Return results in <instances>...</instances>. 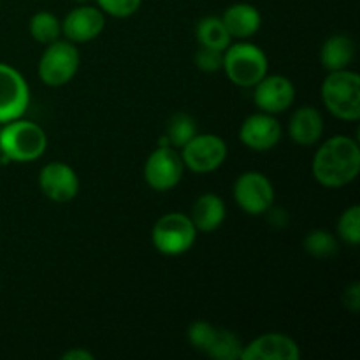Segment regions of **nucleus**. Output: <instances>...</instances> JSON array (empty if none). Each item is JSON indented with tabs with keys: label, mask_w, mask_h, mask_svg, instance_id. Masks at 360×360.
<instances>
[{
	"label": "nucleus",
	"mask_w": 360,
	"mask_h": 360,
	"mask_svg": "<svg viewBox=\"0 0 360 360\" xmlns=\"http://www.w3.org/2000/svg\"><path fill=\"white\" fill-rule=\"evenodd\" d=\"M313 178L326 188H341L354 181L360 172V148L348 136L327 139L313 157Z\"/></svg>",
	"instance_id": "obj_1"
},
{
	"label": "nucleus",
	"mask_w": 360,
	"mask_h": 360,
	"mask_svg": "<svg viewBox=\"0 0 360 360\" xmlns=\"http://www.w3.org/2000/svg\"><path fill=\"white\" fill-rule=\"evenodd\" d=\"M48 146L46 132L34 122L13 120L0 129V151L9 162H34Z\"/></svg>",
	"instance_id": "obj_2"
},
{
	"label": "nucleus",
	"mask_w": 360,
	"mask_h": 360,
	"mask_svg": "<svg viewBox=\"0 0 360 360\" xmlns=\"http://www.w3.org/2000/svg\"><path fill=\"white\" fill-rule=\"evenodd\" d=\"M322 101L327 111L345 122L360 118V76L350 69L333 70L323 79Z\"/></svg>",
	"instance_id": "obj_3"
},
{
	"label": "nucleus",
	"mask_w": 360,
	"mask_h": 360,
	"mask_svg": "<svg viewBox=\"0 0 360 360\" xmlns=\"http://www.w3.org/2000/svg\"><path fill=\"white\" fill-rule=\"evenodd\" d=\"M267 56L252 42H236L224 51V65L229 79L241 88H252L267 74Z\"/></svg>",
	"instance_id": "obj_4"
},
{
	"label": "nucleus",
	"mask_w": 360,
	"mask_h": 360,
	"mask_svg": "<svg viewBox=\"0 0 360 360\" xmlns=\"http://www.w3.org/2000/svg\"><path fill=\"white\" fill-rule=\"evenodd\" d=\"M197 238L188 214L167 213L158 218L151 231V243L158 253L167 257H178L188 252Z\"/></svg>",
	"instance_id": "obj_5"
},
{
	"label": "nucleus",
	"mask_w": 360,
	"mask_h": 360,
	"mask_svg": "<svg viewBox=\"0 0 360 360\" xmlns=\"http://www.w3.org/2000/svg\"><path fill=\"white\" fill-rule=\"evenodd\" d=\"M81 56L76 44L70 41H55L48 44L39 60V77L48 86H63L69 83L79 70Z\"/></svg>",
	"instance_id": "obj_6"
},
{
	"label": "nucleus",
	"mask_w": 360,
	"mask_h": 360,
	"mask_svg": "<svg viewBox=\"0 0 360 360\" xmlns=\"http://www.w3.org/2000/svg\"><path fill=\"white\" fill-rule=\"evenodd\" d=\"M181 160L185 167L197 174L213 172L227 158V144L214 134H195L181 148Z\"/></svg>",
	"instance_id": "obj_7"
},
{
	"label": "nucleus",
	"mask_w": 360,
	"mask_h": 360,
	"mask_svg": "<svg viewBox=\"0 0 360 360\" xmlns=\"http://www.w3.org/2000/svg\"><path fill=\"white\" fill-rule=\"evenodd\" d=\"M234 199L245 213L264 214L274 206V186L262 172H243L234 183Z\"/></svg>",
	"instance_id": "obj_8"
},
{
	"label": "nucleus",
	"mask_w": 360,
	"mask_h": 360,
	"mask_svg": "<svg viewBox=\"0 0 360 360\" xmlns=\"http://www.w3.org/2000/svg\"><path fill=\"white\" fill-rule=\"evenodd\" d=\"M185 164L181 155L172 146H158L144 164V179L150 188L157 192H169L183 178Z\"/></svg>",
	"instance_id": "obj_9"
},
{
	"label": "nucleus",
	"mask_w": 360,
	"mask_h": 360,
	"mask_svg": "<svg viewBox=\"0 0 360 360\" xmlns=\"http://www.w3.org/2000/svg\"><path fill=\"white\" fill-rule=\"evenodd\" d=\"M30 104V90L14 67L0 63V125L21 118Z\"/></svg>",
	"instance_id": "obj_10"
},
{
	"label": "nucleus",
	"mask_w": 360,
	"mask_h": 360,
	"mask_svg": "<svg viewBox=\"0 0 360 360\" xmlns=\"http://www.w3.org/2000/svg\"><path fill=\"white\" fill-rule=\"evenodd\" d=\"M41 192L53 202H69L79 192V178L65 162H51L39 172Z\"/></svg>",
	"instance_id": "obj_11"
},
{
	"label": "nucleus",
	"mask_w": 360,
	"mask_h": 360,
	"mask_svg": "<svg viewBox=\"0 0 360 360\" xmlns=\"http://www.w3.org/2000/svg\"><path fill=\"white\" fill-rule=\"evenodd\" d=\"M253 91V101L257 108L267 115H280L287 111L295 98V88L288 77L280 76H264L259 83L255 84Z\"/></svg>",
	"instance_id": "obj_12"
},
{
	"label": "nucleus",
	"mask_w": 360,
	"mask_h": 360,
	"mask_svg": "<svg viewBox=\"0 0 360 360\" xmlns=\"http://www.w3.org/2000/svg\"><path fill=\"white\" fill-rule=\"evenodd\" d=\"M105 14L98 7L77 6L62 21V35L74 44H83L97 39L104 32Z\"/></svg>",
	"instance_id": "obj_13"
},
{
	"label": "nucleus",
	"mask_w": 360,
	"mask_h": 360,
	"mask_svg": "<svg viewBox=\"0 0 360 360\" xmlns=\"http://www.w3.org/2000/svg\"><path fill=\"white\" fill-rule=\"evenodd\" d=\"M281 134L283 130L274 115L257 112L243 122L241 129H239V139L246 148L253 151H269L280 143Z\"/></svg>",
	"instance_id": "obj_14"
},
{
	"label": "nucleus",
	"mask_w": 360,
	"mask_h": 360,
	"mask_svg": "<svg viewBox=\"0 0 360 360\" xmlns=\"http://www.w3.org/2000/svg\"><path fill=\"white\" fill-rule=\"evenodd\" d=\"M297 343L285 334L269 333L253 340L248 347H243L241 360H299Z\"/></svg>",
	"instance_id": "obj_15"
},
{
	"label": "nucleus",
	"mask_w": 360,
	"mask_h": 360,
	"mask_svg": "<svg viewBox=\"0 0 360 360\" xmlns=\"http://www.w3.org/2000/svg\"><path fill=\"white\" fill-rule=\"evenodd\" d=\"M323 134V118L315 108L304 105L292 115L288 122V136L299 146H313Z\"/></svg>",
	"instance_id": "obj_16"
},
{
	"label": "nucleus",
	"mask_w": 360,
	"mask_h": 360,
	"mask_svg": "<svg viewBox=\"0 0 360 360\" xmlns=\"http://www.w3.org/2000/svg\"><path fill=\"white\" fill-rule=\"evenodd\" d=\"M221 21L231 37L245 41L259 32L260 25H262V16L252 4H234L225 9Z\"/></svg>",
	"instance_id": "obj_17"
},
{
	"label": "nucleus",
	"mask_w": 360,
	"mask_h": 360,
	"mask_svg": "<svg viewBox=\"0 0 360 360\" xmlns=\"http://www.w3.org/2000/svg\"><path fill=\"white\" fill-rule=\"evenodd\" d=\"M227 217L225 202L217 193H204L193 202L190 220L197 232H214Z\"/></svg>",
	"instance_id": "obj_18"
},
{
	"label": "nucleus",
	"mask_w": 360,
	"mask_h": 360,
	"mask_svg": "<svg viewBox=\"0 0 360 360\" xmlns=\"http://www.w3.org/2000/svg\"><path fill=\"white\" fill-rule=\"evenodd\" d=\"M355 58V42L347 34H334L323 42L320 51V62L329 72L348 69Z\"/></svg>",
	"instance_id": "obj_19"
},
{
	"label": "nucleus",
	"mask_w": 360,
	"mask_h": 360,
	"mask_svg": "<svg viewBox=\"0 0 360 360\" xmlns=\"http://www.w3.org/2000/svg\"><path fill=\"white\" fill-rule=\"evenodd\" d=\"M197 41H199V46L225 51L231 46L232 37L225 28L221 18L206 16L197 23Z\"/></svg>",
	"instance_id": "obj_20"
},
{
	"label": "nucleus",
	"mask_w": 360,
	"mask_h": 360,
	"mask_svg": "<svg viewBox=\"0 0 360 360\" xmlns=\"http://www.w3.org/2000/svg\"><path fill=\"white\" fill-rule=\"evenodd\" d=\"M28 30H30V35L35 41L48 46L51 42L58 41L60 35H62V21H58L55 14L48 13V11H41V13H35L30 18Z\"/></svg>",
	"instance_id": "obj_21"
},
{
	"label": "nucleus",
	"mask_w": 360,
	"mask_h": 360,
	"mask_svg": "<svg viewBox=\"0 0 360 360\" xmlns=\"http://www.w3.org/2000/svg\"><path fill=\"white\" fill-rule=\"evenodd\" d=\"M197 134V123L188 112H176L171 116L165 130L169 146L183 148Z\"/></svg>",
	"instance_id": "obj_22"
},
{
	"label": "nucleus",
	"mask_w": 360,
	"mask_h": 360,
	"mask_svg": "<svg viewBox=\"0 0 360 360\" xmlns=\"http://www.w3.org/2000/svg\"><path fill=\"white\" fill-rule=\"evenodd\" d=\"M243 354V343L234 333L227 329H218L217 336H214L213 345L210 350L206 352L207 357L217 360H241Z\"/></svg>",
	"instance_id": "obj_23"
},
{
	"label": "nucleus",
	"mask_w": 360,
	"mask_h": 360,
	"mask_svg": "<svg viewBox=\"0 0 360 360\" xmlns=\"http://www.w3.org/2000/svg\"><path fill=\"white\" fill-rule=\"evenodd\" d=\"M338 239L323 229H315L304 238V250L316 259H329L338 253Z\"/></svg>",
	"instance_id": "obj_24"
},
{
	"label": "nucleus",
	"mask_w": 360,
	"mask_h": 360,
	"mask_svg": "<svg viewBox=\"0 0 360 360\" xmlns=\"http://www.w3.org/2000/svg\"><path fill=\"white\" fill-rule=\"evenodd\" d=\"M338 236L341 241L350 246H357L360 243V207L352 206L338 220Z\"/></svg>",
	"instance_id": "obj_25"
},
{
	"label": "nucleus",
	"mask_w": 360,
	"mask_h": 360,
	"mask_svg": "<svg viewBox=\"0 0 360 360\" xmlns=\"http://www.w3.org/2000/svg\"><path fill=\"white\" fill-rule=\"evenodd\" d=\"M217 330H218V327L211 326V323H207V322H202V320H199V322H193L192 326L188 327L190 345H192L195 350L204 352V354H206V352L210 350L211 345H213L214 336H217Z\"/></svg>",
	"instance_id": "obj_26"
},
{
	"label": "nucleus",
	"mask_w": 360,
	"mask_h": 360,
	"mask_svg": "<svg viewBox=\"0 0 360 360\" xmlns=\"http://www.w3.org/2000/svg\"><path fill=\"white\" fill-rule=\"evenodd\" d=\"M104 14L112 18H129L137 13L143 0H95Z\"/></svg>",
	"instance_id": "obj_27"
},
{
	"label": "nucleus",
	"mask_w": 360,
	"mask_h": 360,
	"mask_svg": "<svg viewBox=\"0 0 360 360\" xmlns=\"http://www.w3.org/2000/svg\"><path fill=\"white\" fill-rule=\"evenodd\" d=\"M195 65L202 72H217L224 65V51L207 48V46H199L195 53Z\"/></svg>",
	"instance_id": "obj_28"
},
{
	"label": "nucleus",
	"mask_w": 360,
	"mask_h": 360,
	"mask_svg": "<svg viewBox=\"0 0 360 360\" xmlns=\"http://www.w3.org/2000/svg\"><path fill=\"white\" fill-rule=\"evenodd\" d=\"M343 304L345 308H348L350 311L357 313L360 309V285L355 281L350 287H347L343 294Z\"/></svg>",
	"instance_id": "obj_29"
},
{
	"label": "nucleus",
	"mask_w": 360,
	"mask_h": 360,
	"mask_svg": "<svg viewBox=\"0 0 360 360\" xmlns=\"http://www.w3.org/2000/svg\"><path fill=\"white\" fill-rule=\"evenodd\" d=\"M63 360H94L95 355L91 352L83 350V348H72L62 355Z\"/></svg>",
	"instance_id": "obj_30"
},
{
	"label": "nucleus",
	"mask_w": 360,
	"mask_h": 360,
	"mask_svg": "<svg viewBox=\"0 0 360 360\" xmlns=\"http://www.w3.org/2000/svg\"><path fill=\"white\" fill-rule=\"evenodd\" d=\"M7 162H9V160H7V158L4 157V153H2V151H0V167H2L4 164H7Z\"/></svg>",
	"instance_id": "obj_31"
},
{
	"label": "nucleus",
	"mask_w": 360,
	"mask_h": 360,
	"mask_svg": "<svg viewBox=\"0 0 360 360\" xmlns=\"http://www.w3.org/2000/svg\"><path fill=\"white\" fill-rule=\"evenodd\" d=\"M74 2H77V4H86L88 0H74Z\"/></svg>",
	"instance_id": "obj_32"
}]
</instances>
